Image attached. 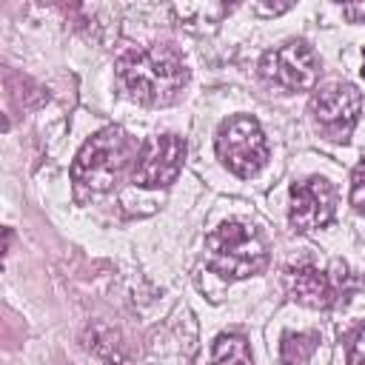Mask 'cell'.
Masks as SVG:
<instances>
[{
  "label": "cell",
  "mask_w": 365,
  "mask_h": 365,
  "mask_svg": "<svg viewBox=\"0 0 365 365\" xmlns=\"http://www.w3.org/2000/svg\"><path fill=\"white\" fill-rule=\"evenodd\" d=\"M188 83V68L182 57L163 43L148 48H131L117 60L120 91L140 106H171Z\"/></svg>",
  "instance_id": "6da1fadb"
},
{
  "label": "cell",
  "mask_w": 365,
  "mask_h": 365,
  "mask_svg": "<svg viewBox=\"0 0 365 365\" xmlns=\"http://www.w3.org/2000/svg\"><path fill=\"white\" fill-rule=\"evenodd\" d=\"M208 268L222 279H245L262 274L268 251L254 225L242 220H225L205 237Z\"/></svg>",
  "instance_id": "7a4b0ae2"
},
{
  "label": "cell",
  "mask_w": 365,
  "mask_h": 365,
  "mask_svg": "<svg viewBox=\"0 0 365 365\" xmlns=\"http://www.w3.org/2000/svg\"><path fill=\"white\" fill-rule=\"evenodd\" d=\"M128 163V140L117 125H108L88 137L71 163V180L91 194L111 191Z\"/></svg>",
  "instance_id": "3957f363"
},
{
  "label": "cell",
  "mask_w": 365,
  "mask_h": 365,
  "mask_svg": "<svg viewBox=\"0 0 365 365\" xmlns=\"http://www.w3.org/2000/svg\"><path fill=\"white\" fill-rule=\"evenodd\" d=\"M217 157L237 177H254L268 163V143L259 123L248 114L228 117L217 131Z\"/></svg>",
  "instance_id": "277c9868"
},
{
  "label": "cell",
  "mask_w": 365,
  "mask_h": 365,
  "mask_svg": "<svg viewBox=\"0 0 365 365\" xmlns=\"http://www.w3.org/2000/svg\"><path fill=\"white\" fill-rule=\"evenodd\" d=\"M308 111L325 140L348 143L362 111V94L351 83H325L314 91Z\"/></svg>",
  "instance_id": "5b68a950"
},
{
  "label": "cell",
  "mask_w": 365,
  "mask_h": 365,
  "mask_svg": "<svg viewBox=\"0 0 365 365\" xmlns=\"http://www.w3.org/2000/svg\"><path fill=\"white\" fill-rule=\"evenodd\" d=\"M259 74L265 83L282 91H308L319 77V57L305 40H285L274 46L259 60Z\"/></svg>",
  "instance_id": "8992f818"
},
{
  "label": "cell",
  "mask_w": 365,
  "mask_h": 365,
  "mask_svg": "<svg viewBox=\"0 0 365 365\" xmlns=\"http://www.w3.org/2000/svg\"><path fill=\"white\" fill-rule=\"evenodd\" d=\"M182 160H185V140L182 137L154 134L140 145L134 168H131V180L140 188H165L180 177Z\"/></svg>",
  "instance_id": "52a82bcc"
},
{
  "label": "cell",
  "mask_w": 365,
  "mask_h": 365,
  "mask_svg": "<svg viewBox=\"0 0 365 365\" xmlns=\"http://www.w3.org/2000/svg\"><path fill=\"white\" fill-rule=\"evenodd\" d=\"M334 188L325 177H308L302 182L291 185V202H288V222L297 231H314L334 220Z\"/></svg>",
  "instance_id": "ba28073f"
},
{
  "label": "cell",
  "mask_w": 365,
  "mask_h": 365,
  "mask_svg": "<svg viewBox=\"0 0 365 365\" xmlns=\"http://www.w3.org/2000/svg\"><path fill=\"white\" fill-rule=\"evenodd\" d=\"M285 288L288 297L299 305L308 308H331L339 299L336 282L331 279V274L314 268V265H297L285 274Z\"/></svg>",
  "instance_id": "9c48e42d"
},
{
  "label": "cell",
  "mask_w": 365,
  "mask_h": 365,
  "mask_svg": "<svg viewBox=\"0 0 365 365\" xmlns=\"http://www.w3.org/2000/svg\"><path fill=\"white\" fill-rule=\"evenodd\" d=\"M319 345V334L317 331H285L279 336V359L282 365H308V359L314 356Z\"/></svg>",
  "instance_id": "30bf717a"
},
{
  "label": "cell",
  "mask_w": 365,
  "mask_h": 365,
  "mask_svg": "<svg viewBox=\"0 0 365 365\" xmlns=\"http://www.w3.org/2000/svg\"><path fill=\"white\" fill-rule=\"evenodd\" d=\"M211 359H214V365H254L248 339L242 334H220L214 339Z\"/></svg>",
  "instance_id": "8fae6325"
},
{
  "label": "cell",
  "mask_w": 365,
  "mask_h": 365,
  "mask_svg": "<svg viewBox=\"0 0 365 365\" xmlns=\"http://www.w3.org/2000/svg\"><path fill=\"white\" fill-rule=\"evenodd\" d=\"M348 200H351L354 211L365 214V157L356 163V168L351 174V197Z\"/></svg>",
  "instance_id": "7c38bea8"
},
{
  "label": "cell",
  "mask_w": 365,
  "mask_h": 365,
  "mask_svg": "<svg viewBox=\"0 0 365 365\" xmlns=\"http://www.w3.org/2000/svg\"><path fill=\"white\" fill-rule=\"evenodd\" d=\"M348 365H365V325L354 334L348 348Z\"/></svg>",
  "instance_id": "4fadbf2b"
},
{
  "label": "cell",
  "mask_w": 365,
  "mask_h": 365,
  "mask_svg": "<svg viewBox=\"0 0 365 365\" xmlns=\"http://www.w3.org/2000/svg\"><path fill=\"white\" fill-rule=\"evenodd\" d=\"M345 17L354 20V23H365V3H351V6H342Z\"/></svg>",
  "instance_id": "5bb4252c"
},
{
  "label": "cell",
  "mask_w": 365,
  "mask_h": 365,
  "mask_svg": "<svg viewBox=\"0 0 365 365\" xmlns=\"http://www.w3.org/2000/svg\"><path fill=\"white\" fill-rule=\"evenodd\" d=\"M362 77H365V51H362Z\"/></svg>",
  "instance_id": "9a60e30c"
}]
</instances>
